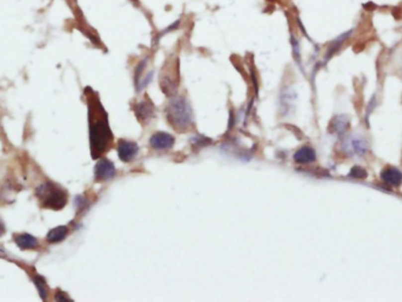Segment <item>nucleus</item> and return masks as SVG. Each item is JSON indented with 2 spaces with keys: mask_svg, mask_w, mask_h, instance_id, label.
Returning a JSON list of instances; mask_svg holds the SVG:
<instances>
[{
  "mask_svg": "<svg viewBox=\"0 0 402 302\" xmlns=\"http://www.w3.org/2000/svg\"><path fill=\"white\" fill-rule=\"evenodd\" d=\"M115 174V167L113 162L108 159H100L94 167V176L96 181H106L112 179Z\"/></svg>",
  "mask_w": 402,
  "mask_h": 302,
  "instance_id": "obj_5",
  "label": "nucleus"
},
{
  "mask_svg": "<svg viewBox=\"0 0 402 302\" xmlns=\"http://www.w3.org/2000/svg\"><path fill=\"white\" fill-rule=\"evenodd\" d=\"M14 242L21 250H30L39 247V241H38L37 237L28 233L15 234Z\"/></svg>",
  "mask_w": 402,
  "mask_h": 302,
  "instance_id": "obj_9",
  "label": "nucleus"
},
{
  "mask_svg": "<svg viewBox=\"0 0 402 302\" xmlns=\"http://www.w3.org/2000/svg\"><path fill=\"white\" fill-rule=\"evenodd\" d=\"M138 153V145L128 140H121L118 145V155L123 161H132Z\"/></svg>",
  "mask_w": 402,
  "mask_h": 302,
  "instance_id": "obj_7",
  "label": "nucleus"
},
{
  "mask_svg": "<svg viewBox=\"0 0 402 302\" xmlns=\"http://www.w3.org/2000/svg\"><path fill=\"white\" fill-rule=\"evenodd\" d=\"M33 282H34L35 287H37V289H38V293H39L40 298L43 299V300H45V299L47 298V294H48V287H47L46 281H45V279L40 275H35L33 278Z\"/></svg>",
  "mask_w": 402,
  "mask_h": 302,
  "instance_id": "obj_13",
  "label": "nucleus"
},
{
  "mask_svg": "<svg viewBox=\"0 0 402 302\" xmlns=\"http://www.w3.org/2000/svg\"><path fill=\"white\" fill-rule=\"evenodd\" d=\"M89 141L93 158H98L105 152L108 144L112 140V133L109 131L106 117L101 106H89Z\"/></svg>",
  "mask_w": 402,
  "mask_h": 302,
  "instance_id": "obj_1",
  "label": "nucleus"
},
{
  "mask_svg": "<svg viewBox=\"0 0 402 302\" xmlns=\"http://www.w3.org/2000/svg\"><path fill=\"white\" fill-rule=\"evenodd\" d=\"M67 234H69V227L67 226H58L56 228H52L50 232L47 233L46 240L48 243H58L62 242L63 240L66 239Z\"/></svg>",
  "mask_w": 402,
  "mask_h": 302,
  "instance_id": "obj_10",
  "label": "nucleus"
},
{
  "mask_svg": "<svg viewBox=\"0 0 402 302\" xmlns=\"http://www.w3.org/2000/svg\"><path fill=\"white\" fill-rule=\"evenodd\" d=\"M349 126V120L348 118L343 117V115H340V117H336L332 121V133L336 134H343L346 132L347 128Z\"/></svg>",
  "mask_w": 402,
  "mask_h": 302,
  "instance_id": "obj_12",
  "label": "nucleus"
},
{
  "mask_svg": "<svg viewBox=\"0 0 402 302\" xmlns=\"http://www.w3.org/2000/svg\"><path fill=\"white\" fill-rule=\"evenodd\" d=\"M35 197L38 198L43 208L59 211L66 206L69 195L60 186L52 181H46L35 189Z\"/></svg>",
  "mask_w": 402,
  "mask_h": 302,
  "instance_id": "obj_2",
  "label": "nucleus"
},
{
  "mask_svg": "<svg viewBox=\"0 0 402 302\" xmlns=\"http://www.w3.org/2000/svg\"><path fill=\"white\" fill-rule=\"evenodd\" d=\"M56 300H58V301H65V300H67V301H71V299L67 297L66 294H64L63 292H58V295H56Z\"/></svg>",
  "mask_w": 402,
  "mask_h": 302,
  "instance_id": "obj_15",
  "label": "nucleus"
},
{
  "mask_svg": "<svg viewBox=\"0 0 402 302\" xmlns=\"http://www.w3.org/2000/svg\"><path fill=\"white\" fill-rule=\"evenodd\" d=\"M315 159H317L315 151L308 146L302 147L294 154V160L299 163H311L315 161Z\"/></svg>",
  "mask_w": 402,
  "mask_h": 302,
  "instance_id": "obj_11",
  "label": "nucleus"
},
{
  "mask_svg": "<svg viewBox=\"0 0 402 302\" xmlns=\"http://www.w3.org/2000/svg\"><path fill=\"white\" fill-rule=\"evenodd\" d=\"M381 180L389 186L399 187L402 184V172L397 167L387 166L386 168L382 169Z\"/></svg>",
  "mask_w": 402,
  "mask_h": 302,
  "instance_id": "obj_6",
  "label": "nucleus"
},
{
  "mask_svg": "<svg viewBox=\"0 0 402 302\" xmlns=\"http://www.w3.org/2000/svg\"><path fill=\"white\" fill-rule=\"evenodd\" d=\"M6 233V227H5V224L4 221L1 220V218H0V236H2L4 234Z\"/></svg>",
  "mask_w": 402,
  "mask_h": 302,
  "instance_id": "obj_16",
  "label": "nucleus"
},
{
  "mask_svg": "<svg viewBox=\"0 0 402 302\" xmlns=\"http://www.w3.org/2000/svg\"><path fill=\"white\" fill-rule=\"evenodd\" d=\"M174 145V138L168 133L159 132L151 138V146L157 150H168Z\"/></svg>",
  "mask_w": 402,
  "mask_h": 302,
  "instance_id": "obj_8",
  "label": "nucleus"
},
{
  "mask_svg": "<svg viewBox=\"0 0 402 302\" xmlns=\"http://www.w3.org/2000/svg\"><path fill=\"white\" fill-rule=\"evenodd\" d=\"M342 150L348 154V155L360 156L363 155L368 151V144L366 139H363L360 136H352L343 143Z\"/></svg>",
  "mask_w": 402,
  "mask_h": 302,
  "instance_id": "obj_4",
  "label": "nucleus"
},
{
  "mask_svg": "<svg viewBox=\"0 0 402 302\" xmlns=\"http://www.w3.org/2000/svg\"><path fill=\"white\" fill-rule=\"evenodd\" d=\"M167 115H168L169 123L175 128L185 130L191 125V110L182 99L174 100L169 105Z\"/></svg>",
  "mask_w": 402,
  "mask_h": 302,
  "instance_id": "obj_3",
  "label": "nucleus"
},
{
  "mask_svg": "<svg viewBox=\"0 0 402 302\" xmlns=\"http://www.w3.org/2000/svg\"><path fill=\"white\" fill-rule=\"evenodd\" d=\"M349 176L354 179H365L367 176V172H366L365 168L360 166H354L352 168V171L349 173Z\"/></svg>",
  "mask_w": 402,
  "mask_h": 302,
  "instance_id": "obj_14",
  "label": "nucleus"
}]
</instances>
